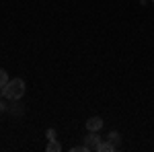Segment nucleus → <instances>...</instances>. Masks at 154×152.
I'll use <instances>...</instances> for the list:
<instances>
[{
  "label": "nucleus",
  "instance_id": "1",
  "mask_svg": "<svg viewBox=\"0 0 154 152\" xmlns=\"http://www.w3.org/2000/svg\"><path fill=\"white\" fill-rule=\"evenodd\" d=\"M25 95V80L23 78H12L8 80L6 86H2V97L11 99V101H19Z\"/></svg>",
  "mask_w": 154,
  "mask_h": 152
},
{
  "label": "nucleus",
  "instance_id": "11",
  "mask_svg": "<svg viewBox=\"0 0 154 152\" xmlns=\"http://www.w3.org/2000/svg\"><path fill=\"white\" fill-rule=\"evenodd\" d=\"M140 2H146V0H140Z\"/></svg>",
  "mask_w": 154,
  "mask_h": 152
},
{
  "label": "nucleus",
  "instance_id": "5",
  "mask_svg": "<svg viewBox=\"0 0 154 152\" xmlns=\"http://www.w3.org/2000/svg\"><path fill=\"white\" fill-rule=\"evenodd\" d=\"M107 140L111 142V144H113L115 148H119V144H121V136H119V132H115V129H113V132H109Z\"/></svg>",
  "mask_w": 154,
  "mask_h": 152
},
{
  "label": "nucleus",
  "instance_id": "3",
  "mask_svg": "<svg viewBox=\"0 0 154 152\" xmlns=\"http://www.w3.org/2000/svg\"><path fill=\"white\" fill-rule=\"evenodd\" d=\"M103 128V119H101V117H88V119H86V129H88V132H99V129Z\"/></svg>",
  "mask_w": 154,
  "mask_h": 152
},
{
  "label": "nucleus",
  "instance_id": "7",
  "mask_svg": "<svg viewBox=\"0 0 154 152\" xmlns=\"http://www.w3.org/2000/svg\"><path fill=\"white\" fill-rule=\"evenodd\" d=\"M8 80H11V78H8V72L0 68V88H2V86H6V84H8Z\"/></svg>",
  "mask_w": 154,
  "mask_h": 152
},
{
  "label": "nucleus",
  "instance_id": "6",
  "mask_svg": "<svg viewBox=\"0 0 154 152\" xmlns=\"http://www.w3.org/2000/svg\"><path fill=\"white\" fill-rule=\"evenodd\" d=\"M45 150L48 152H60L62 150V144H60L58 140H49V144L45 146Z\"/></svg>",
  "mask_w": 154,
  "mask_h": 152
},
{
  "label": "nucleus",
  "instance_id": "9",
  "mask_svg": "<svg viewBox=\"0 0 154 152\" xmlns=\"http://www.w3.org/2000/svg\"><path fill=\"white\" fill-rule=\"evenodd\" d=\"M4 109H6V105H4V103L0 101V111H4Z\"/></svg>",
  "mask_w": 154,
  "mask_h": 152
},
{
  "label": "nucleus",
  "instance_id": "2",
  "mask_svg": "<svg viewBox=\"0 0 154 152\" xmlns=\"http://www.w3.org/2000/svg\"><path fill=\"white\" fill-rule=\"evenodd\" d=\"M101 136H99V132H91L86 138H84V146L88 148V150H97V146L101 144Z\"/></svg>",
  "mask_w": 154,
  "mask_h": 152
},
{
  "label": "nucleus",
  "instance_id": "8",
  "mask_svg": "<svg viewBox=\"0 0 154 152\" xmlns=\"http://www.w3.org/2000/svg\"><path fill=\"white\" fill-rule=\"evenodd\" d=\"M45 136H48V140H56V129L49 128L48 132H45Z\"/></svg>",
  "mask_w": 154,
  "mask_h": 152
},
{
  "label": "nucleus",
  "instance_id": "4",
  "mask_svg": "<svg viewBox=\"0 0 154 152\" xmlns=\"http://www.w3.org/2000/svg\"><path fill=\"white\" fill-rule=\"evenodd\" d=\"M115 150H117V148H115V146H113V144H111L109 140L101 142V144L97 146V152H115Z\"/></svg>",
  "mask_w": 154,
  "mask_h": 152
},
{
  "label": "nucleus",
  "instance_id": "12",
  "mask_svg": "<svg viewBox=\"0 0 154 152\" xmlns=\"http://www.w3.org/2000/svg\"><path fill=\"white\" fill-rule=\"evenodd\" d=\"M152 6H154V0H152Z\"/></svg>",
  "mask_w": 154,
  "mask_h": 152
},
{
  "label": "nucleus",
  "instance_id": "10",
  "mask_svg": "<svg viewBox=\"0 0 154 152\" xmlns=\"http://www.w3.org/2000/svg\"><path fill=\"white\" fill-rule=\"evenodd\" d=\"M0 97H2V88H0Z\"/></svg>",
  "mask_w": 154,
  "mask_h": 152
}]
</instances>
